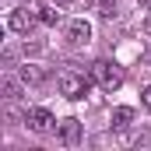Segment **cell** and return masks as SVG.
I'll use <instances>...</instances> for the list:
<instances>
[{"label": "cell", "mask_w": 151, "mask_h": 151, "mask_svg": "<svg viewBox=\"0 0 151 151\" xmlns=\"http://www.w3.org/2000/svg\"><path fill=\"white\" fill-rule=\"evenodd\" d=\"M91 81H95L99 88H106V91H116V88L123 84V70L116 67L113 60H95V63H91Z\"/></svg>", "instance_id": "6da1fadb"}, {"label": "cell", "mask_w": 151, "mask_h": 151, "mask_svg": "<svg viewBox=\"0 0 151 151\" xmlns=\"http://www.w3.org/2000/svg\"><path fill=\"white\" fill-rule=\"evenodd\" d=\"M56 88H60V95L70 99V102H77V99L88 95V81L77 74V70H63V74L56 77Z\"/></svg>", "instance_id": "7a4b0ae2"}, {"label": "cell", "mask_w": 151, "mask_h": 151, "mask_svg": "<svg viewBox=\"0 0 151 151\" xmlns=\"http://www.w3.org/2000/svg\"><path fill=\"white\" fill-rule=\"evenodd\" d=\"M39 25V11H28V7H14L7 14V28L18 32V35H28L32 28Z\"/></svg>", "instance_id": "3957f363"}, {"label": "cell", "mask_w": 151, "mask_h": 151, "mask_svg": "<svg viewBox=\"0 0 151 151\" xmlns=\"http://www.w3.org/2000/svg\"><path fill=\"white\" fill-rule=\"evenodd\" d=\"M53 123H56L53 113H49V109H42V106H32V109L25 113V127H28L32 134H49V130H53Z\"/></svg>", "instance_id": "277c9868"}, {"label": "cell", "mask_w": 151, "mask_h": 151, "mask_svg": "<svg viewBox=\"0 0 151 151\" xmlns=\"http://www.w3.org/2000/svg\"><path fill=\"white\" fill-rule=\"evenodd\" d=\"M56 137H60V144L74 148L77 141H81V119H74V116L60 119V123H56Z\"/></svg>", "instance_id": "5b68a950"}, {"label": "cell", "mask_w": 151, "mask_h": 151, "mask_svg": "<svg viewBox=\"0 0 151 151\" xmlns=\"http://www.w3.org/2000/svg\"><path fill=\"white\" fill-rule=\"evenodd\" d=\"M67 42H70V46H88V42H91V25H88L84 18L67 21Z\"/></svg>", "instance_id": "8992f818"}, {"label": "cell", "mask_w": 151, "mask_h": 151, "mask_svg": "<svg viewBox=\"0 0 151 151\" xmlns=\"http://www.w3.org/2000/svg\"><path fill=\"white\" fill-rule=\"evenodd\" d=\"M130 127H134V109H130V106H116L113 109V130L123 134V130H130Z\"/></svg>", "instance_id": "52a82bcc"}, {"label": "cell", "mask_w": 151, "mask_h": 151, "mask_svg": "<svg viewBox=\"0 0 151 151\" xmlns=\"http://www.w3.org/2000/svg\"><path fill=\"white\" fill-rule=\"evenodd\" d=\"M0 84H4V99H7V102L21 99V84H18V81H14L11 74H4V81H0Z\"/></svg>", "instance_id": "ba28073f"}, {"label": "cell", "mask_w": 151, "mask_h": 151, "mask_svg": "<svg viewBox=\"0 0 151 151\" xmlns=\"http://www.w3.org/2000/svg\"><path fill=\"white\" fill-rule=\"evenodd\" d=\"M88 7H95L99 11V18H116V4L113 0H84Z\"/></svg>", "instance_id": "9c48e42d"}, {"label": "cell", "mask_w": 151, "mask_h": 151, "mask_svg": "<svg viewBox=\"0 0 151 151\" xmlns=\"http://www.w3.org/2000/svg\"><path fill=\"white\" fill-rule=\"evenodd\" d=\"M63 18V11H56V7H46V4H39V21L42 25H56Z\"/></svg>", "instance_id": "30bf717a"}, {"label": "cell", "mask_w": 151, "mask_h": 151, "mask_svg": "<svg viewBox=\"0 0 151 151\" xmlns=\"http://www.w3.org/2000/svg\"><path fill=\"white\" fill-rule=\"evenodd\" d=\"M42 70H39L35 63H25V67H21V81H25V84H39V81H42Z\"/></svg>", "instance_id": "8fae6325"}, {"label": "cell", "mask_w": 151, "mask_h": 151, "mask_svg": "<svg viewBox=\"0 0 151 151\" xmlns=\"http://www.w3.org/2000/svg\"><path fill=\"white\" fill-rule=\"evenodd\" d=\"M134 148H151V130H137L134 134Z\"/></svg>", "instance_id": "7c38bea8"}, {"label": "cell", "mask_w": 151, "mask_h": 151, "mask_svg": "<svg viewBox=\"0 0 151 151\" xmlns=\"http://www.w3.org/2000/svg\"><path fill=\"white\" fill-rule=\"evenodd\" d=\"M39 4H46V7H56V11H67V4H70V0H39Z\"/></svg>", "instance_id": "4fadbf2b"}, {"label": "cell", "mask_w": 151, "mask_h": 151, "mask_svg": "<svg viewBox=\"0 0 151 151\" xmlns=\"http://www.w3.org/2000/svg\"><path fill=\"white\" fill-rule=\"evenodd\" d=\"M141 102H144V109H148V113H151V84H148V88H144V91H141Z\"/></svg>", "instance_id": "5bb4252c"}, {"label": "cell", "mask_w": 151, "mask_h": 151, "mask_svg": "<svg viewBox=\"0 0 151 151\" xmlns=\"http://www.w3.org/2000/svg\"><path fill=\"white\" fill-rule=\"evenodd\" d=\"M141 7H144V11H151V0H141Z\"/></svg>", "instance_id": "9a60e30c"}, {"label": "cell", "mask_w": 151, "mask_h": 151, "mask_svg": "<svg viewBox=\"0 0 151 151\" xmlns=\"http://www.w3.org/2000/svg\"><path fill=\"white\" fill-rule=\"evenodd\" d=\"M148 53H151V46H148Z\"/></svg>", "instance_id": "2e32d148"}]
</instances>
